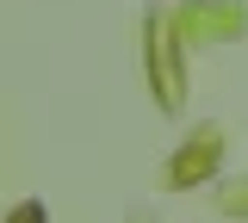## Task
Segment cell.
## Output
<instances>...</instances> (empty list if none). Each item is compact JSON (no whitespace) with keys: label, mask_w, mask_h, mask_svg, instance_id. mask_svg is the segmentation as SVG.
<instances>
[{"label":"cell","mask_w":248,"mask_h":223,"mask_svg":"<svg viewBox=\"0 0 248 223\" xmlns=\"http://www.w3.org/2000/svg\"><path fill=\"white\" fill-rule=\"evenodd\" d=\"M217 161V136L205 130V143H192L180 161H174V186H192V180H205V167Z\"/></svg>","instance_id":"cell-1"}]
</instances>
